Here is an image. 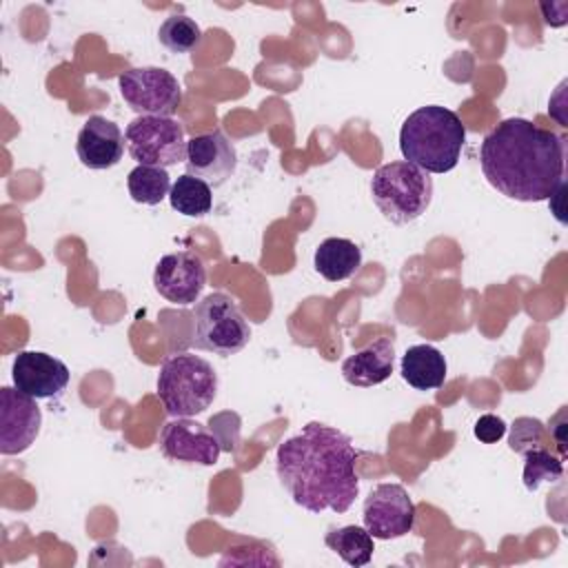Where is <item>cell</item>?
Here are the masks:
<instances>
[{
	"label": "cell",
	"instance_id": "23",
	"mask_svg": "<svg viewBox=\"0 0 568 568\" xmlns=\"http://www.w3.org/2000/svg\"><path fill=\"white\" fill-rule=\"evenodd\" d=\"M564 475L561 457H555L548 448H532L524 453V486L537 490L544 481H557Z\"/></svg>",
	"mask_w": 568,
	"mask_h": 568
},
{
	"label": "cell",
	"instance_id": "22",
	"mask_svg": "<svg viewBox=\"0 0 568 568\" xmlns=\"http://www.w3.org/2000/svg\"><path fill=\"white\" fill-rule=\"evenodd\" d=\"M158 38L160 44L166 47L171 53H189L202 42V29L193 18L175 13L160 24Z\"/></svg>",
	"mask_w": 568,
	"mask_h": 568
},
{
	"label": "cell",
	"instance_id": "11",
	"mask_svg": "<svg viewBox=\"0 0 568 568\" xmlns=\"http://www.w3.org/2000/svg\"><path fill=\"white\" fill-rule=\"evenodd\" d=\"M42 426V413L33 397L24 395L16 386L0 388V453L20 455L38 437Z\"/></svg>",
	"mask_w": 568,
	"mask_h": 568
},
{
	"label": "cell",
	"instance_id": "19",
	"mask_svg": "<svg viewBox=\"0 0 568 568\" xmlns=\"http://www.w3.org/2000/svg\"><path fill=\"white\" fill-rule=\"evenodd\" d=\"M324 541L337 557H342L348 566H355V568L366 566L375 552L373 535L364 526H355V524L331 528Z\"/></svg>",
	"mask_w": 568,
	"mask_h": 568
},
{
	"label": "cell",
	"instance_id": "7",
	"mask_svg": "<svg viewBox=\"0 0 568 568\" xmlns=\"http://www.w3.org/2000/svg\"><path fill=\"white\" fill-rule=\"evenodd\" d=\"M129 155L144 166L169 169L186 160V138L173 118L138 115L124 131Z\"/></svg>",
	"mask_w": 568,
	"mask_h": 568
},
{
	"label": "cell",
	"instance_id": "8",
	"mask_svg": "<svg viewBox=\"0 0 568 568\" xmlns=\"http://www.w3.org/2000/svg\"><path fill=\"white\" fill-rule=\"evenodd\" d=\"M122 100L140 115L171 118L182 102L178 78L162 67H135L118 78Z\"/></svg>",
	"mask_w": 568,
	"mask_h": 568
},
{
	"label": "cell",
	"instance_id": "3",
	"mask_svg": "<svg viewBox=\"0 0 568 568\" xmlns=\"http://www.w3.org/2000/svg\"><path fill=\"white\" fill-rule=\"evenodd\" d=\"M466 142L459 115L439 104L413 111L399 131V151L406 162L426 173H448L457 166Z\"/></svg>",
	"mask_w": 568,
	"mask_h": 568
},
{
	"label": "cell",
	"instance_id": "24",
	"mask_svg": "<svg viewBox=\"0 0 568 568\" xmlns=\"http://www.w3.org/2000/svg\"><path fill=\"white\" fill-rule=\"evenodd\" d=\"M510 450L524 455L532 448H548V433L546 426L535 419V417H519L510 426V437H508Z\"/></svg>",
	"mask_w": 568,
	"mask_h": 568
},
{
	"label": "cell",
	"instance_id": "10",
	"mask_svg": "<svg viewBox=\"0 0 568 568\" xmlns=\"http://www.w3.org/2000/svg\"><path fill=\"white\" fill-rule=\"evenodd\" d=\"M153 286L173 304H195L206 286V266L193 251L169 253L155 264Z\"/></svg>",
	"mask_w": 568,
	"mask_h": 568
},
{
	"label": "cell",
	"instance_id": "5",
	"mask_svg": "<svg viewBox=\"0 0 568 568\" xmlns=\"http://www.w3.org/2000/svg\"><path fill=\"white\" fill-rule=\"evenodd\" d=\"M371 195L388 222L410 224L430 206L433 178L406 160L388 162L373 173Z\"/></svg>",
	"mask_w": 568,
	"mask_h": 568
},
{
	"label": "cell",
	"instance_id": "16",
	"mask_svg": "<svg viewBox=\"0 0 568 568\" xmlns=\"http://www.w3.org/2000/svg\"><path fill=\"white\" fill-rule=\"evenodd\" d=\"M395 366V344L388 337L375 339L342 362V377L357 388L386 382Z\"/></svg>",
	"mask_w": 568,
	"mask_h": 568
},
{
	"label": "cell",
	"instance_id": "25",
	"mask_svg": "<svg viewBox=\"0 0 568 568\" xmlns=\"http://www.w3.org/2000/svg\"><path fill=\"white\" fill-rule=\"evenodd\" d=\"M473 433H475V437H477L479 442H484V444H495V442H499V439L506 435V422H504L501 417L493 415V413H486V415H481V417L475 422Z\"/></svg>",
	"mask_w": 568,
	"mask_h": 568
},
{
	"label": "cell",
	"instance_id": "17",
	"mask_svg": "<svg viewBox=\"0 0 568 568\" xmlns=\"http://www.w3.org/2000/svg\"><path fill=\"white\" fill-rule=\"evenodd\" d=\"M399 371L408 386L417 390H433L446 379V359L439 348L430 344H415L402 355Z\"/></svg>",
	"mask_w": 568,
	"mask_h": 568
},
{
	"label": "cell",
	"instance_id": "6",
	"mask_svg": "<svg viewBox=\"0 0 568 568\" xmlns=\"http://www.w3.org/2000/svg\"><path fill=\"white\" fill-rule=\"evenodd\" d=\"M251 339V326L226 293H211L193 308L191 344L200 351L229 357L240 353Z\"/></svg>",
	"mask_w": 568,
	"mask_h": 568
},
{
	"label": "cell",
	"instance_id": "14",
	"mask_svg": "<svg viewBox=\"0 0 568 568\" xmlns=\"http://www.w3.org/2000/svg\"><path fill=\"white\" fill-rule=\"evenodd\" d=\"M186 173L211 186L224 184L237 166V151L222 131L193 135L186 142Z\"/></svg>",
	"mask_w": 568,
	"mask_h": 568
},
{
	"label": "cell",
	"instance_id": "9",
	"mask_svg": "<svg viewBox=\"0 0 568 568\" xmlns=\"http://www.w3.org/2000/svg\"><path fill=\"white\" fill-rule=\"evenodd\" d=\"M362 519L373 539H399L415 526V504L402 484H377L364 499Z\"/></svg>",
	"mask_w": 568,
	"mask_h": 568
},
{
	"label": "cell",
	"instance_id": "13",
	"mask_svg": "<svg viewBox=\"0 0 568 568\" xmlns=\"http://www.w3.org/2000/svg\"><path fill=\"white\" fill-rule=\"evenodd\" d=\"M69 368L58 357L42 351H20L11 366V379L18 390L33 399L60 395L69 384Z\"/></svg>",
	"mask_w": 568,
	"mask_h": 568
},
{
	"label": "cell",
	"instance_id": "2",
	"mask_svg": "<svg viewBox=\"0 0 568 568\" xmlns=\"http://www.w3.org/2000/svg\"><path fill=\"white\" fill-rule=\"evenodd\" d=\"M481 173L517 202H544L564 180V140L526 118L501 120L481 142Z\"/></svg>",
	"mask_w": 568,
	"mask_h": 568
},
{
	"label": "cell",
	"instance_id": "15",
	"mask_svg": "<svg viewBox=\"0 0 568 568\" xmlns=\"http://www.w3.org/2000/svg\"><path fill=\"white\" fill-rule=\"evenodd\" d=\"M124 142L126 140L115 122L102 115H91L78 133L75 153L84 166L102 171L115 166L122 160Z\"/></svg>",
	"mask_w": 568,
	"mask_h": 568
},
{
	"label": "cell",
	"instance_id": "21",
	"mask_svg": "<svg viewBox=\"0 0 568 568\" xmlns=\"http://www.w3.org/2000/svg\"><path fill=\"white\" fill-rule=\"evenodd\" d=\"M126 189H129V195L133 202L155 206L169 195L171 178H169L166 169L138 164L133 171H129Z\"/></svg>",
	"mask_w": 568,
	"mask_h": 568
},
{
	"label": "cell",
	"instance_id": "18",
	"mask_svg": "<svg viewBox=\"0 0 568 568\" xmlns=\"http://www.w3.org/2000/svg\"><path fill=\"white\" fill-rule=\"evenodd\" d=\"M315 271L328 282H342L362 266V248L346 237H326L313 255Z\"/></svg>",
	"mask_w": 568,
	"mask_h": 568
},
{
	"label": "cell",
	"instance_id": "20",
	"mask_svg": "<svg viewBox=\"0 0 568 568\" xmlns=\"http://www.w3.org/2000/svg\"><path fill=\"white\" fill-rule=\"evenodd\" d=\"M169 202L178 213L186 217H202L213 206V191L204 180L184 173L171 184Z\"/></svg>",
	"mask_w": 568,
	"mask_h": 568
},
{
	"label": "cell",
	"instance_id": "12",
	"mask_svg": "<svg viewBox=\"0 0 568 568\" xmlns=\"http://www.w3.org/2000/svg\"><path fill=\"white\" fill-rule=\"evenodd\" d=\"M160 450L173 462L213 466L220 459L222 444L204 424L189 417H178L164 424L160 433Z\"/></svg>",
	"mask_w": 568,
	"mask_h": 568
},
{
	"label": "cell",
	"instance_id": "4",
	"mask_svg": "<svg viewBox=\"0 0 568 568\" xmlns=\"http://www.w3.org/2000/svg\"><path fill=\"white\" fill-rule=\"evenodd\" d=\"M217 395V373L200 355L178 353L162 362L158 373V397L171 417L204 413Z\"/></svg>",
	"mask_w": 568,
	"mask_h": 568
},
{
	"label": "cell",
	"instance_id": "1",
	"mask_svg": "<svg viewBox=\"0 0 568 568\" xmlns=\"http://www.w3.org/2000/svg\"><path fill=\"white\" fill-rule=\"evenodd\" d=\"M351 437L339 428L308 422L277 446L275 473L291 499L308 513H346L359 495V477Z\"/></svg>",
	"mask_w": 568,
	"mask_h": 568
}]
</instances>
